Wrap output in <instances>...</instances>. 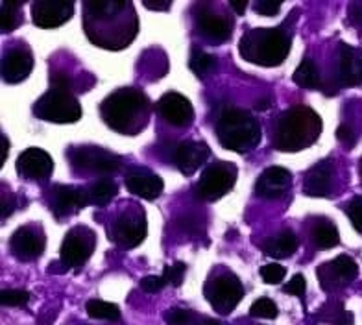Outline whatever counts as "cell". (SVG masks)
<instances>
[{"label": "cell", "mask_w": 362, "mask_h": 325, "mask_svg": "<svg viewBox=\"0 0 362 325\" xmlns=\"http://www.w3.org/2000/svg\"><path fill=\"white\" fill-rule=\"evenodd\" d=\"M148 96L135 87H122L111 93L100 105L105 124L122 135H135L146 124Z\"/></svg>", "instance_id": "obj_1"}, {"label": "cell", "mask_w": 362, "mask_h": 325, "mask_svg": "<svg viewBox=\"0 0 362 325\" xmlns=\"http://www.w3.org/2000/svg\"><path fill=\"white\" fill-rule=\"evenodd\" d=\"M322 119L305 105H296L283 113L276 126V148L283 152H300L318 139Z\"/></svg>", "instance_id": "obj_2"}, {"label": "cell", "mask_w": 362, "mask_h": 325, "mask_svg": "<svg viewBox=\"0 0 362 325\" xmlns=\"http://www.w3.org/2000/svg\"><path fill=\"white\" fill-rule=\"evenodd\" d=\"M291 52V35L281 28H255L240 41V54L246 61L262 67L281 65Z\"/></svg>", "instance_id": "obj_3"}, {"label": "cell", "mask_w": 362, "mask_h": 325, "mask_svg": "<svg viewBox=\"0 0 362 325\" xmlns=\"http://www.w3.org/2000/svg\"><path fill=\"white\" fill-rule=\"evenodd\" d=\"M216 135L226 150L244 153L257 146L261 139V128L250 111L228 105L220 113Z\"/></svg>", "instance_id": "obj_4"}, {"label": "cell", "mask_w": 362, "mask_h": 325, "mask_svg": "<svg viewBox=\"0 0 362 325\" xmlns=\"http://www.w3.org/2000/svg\"><path fill=\"white\" fill-rule=\"evenodd\" d=\"M37 117L57 124L78 122L81 119V107L71 93V81L63 74H54L52 87L37 100L34 107Z\"/></svg>", "instance_id": "obj_5"}, {"label": "cell", "mask_w": 362, "mask_h": 325, "mask_svg": "<svg viewBox=\"0 0 362 325\" xmlns=\"http://www.w3.org/2000/svg\"><path fill=\"white\" fill-rule=\"evenodd\" d=\"M237 182V167L231 162H218L205 168L196 183V196L204 201H216L226 196Z\"/></svg>", "instance_id": "obj_6"}, {"label": "cell", "mask_w": 362, "mask_h": 325, "mask_svg": "<svg viewBox=\"0 0 362 325\" xmlns=\"http://www.w3.org/2000/svg\"><path fill=\"white\" fill-rule=\"evenodd\" d=\"M244 288L233 273H222L215 281L211 283L207 297H209L211 305L215 307L216 311L222 314H228L238 305L243 300Z\"/></svg>", "instance_id": "obj_7"}, {"label": "cell", "mask_w": 362, "mask_h": 325, "mask_svg": "<svg viewBox=\"0 0 362 325\" xmlns=\"http://www.w3.org/2000/svg\"><path fill=\"white\" fill-rule=\"evenodd\" d=\"M74 11L69 0H35L32 4V20L39 28H57L67 23Z\"/></svg>", "instance_id": "obj_8"}, {"label": "cell", "mask_w": 362, "mask_h": 325, "mask_svg": "<svg viewBox=\"0 0 362 325\" xmlns=\"http://www.w3.org/2000/svg\"><path fill=\"white\" fill-rule=\"evenodd\" d=\"M95 248V237L89 230L76 228L69 231L62 244V263L65 266H80L90 257V252Z\"/></svg>", "instance_id": "obj_9"}, {"label": "cell", "mask_w": 362, "mask_h": 325, "mask_svg": "<svg viewBox=\"0 0 362 325\" xmlns=\"http://www.w3.org/2000/svg\"><path fill=\"white\" fill-rule=\"evenodd\" d=\"M74 165L95 172H115L120 168V158L98 146H80L72 152Z\"/></svg>", "instance_id": "obj_10"}, {"label": "cell", "mask_w": 362, "mask_h": 325, "mask_svg": "<svg viewBox=\"0 0 362 325\" xmlns=\"http://www.w3.org/2000/svg\"><path fill=\"white\" fill-rule=\"evenodd\" d=\"M54 161L45 150L28 148L17 158V172L28 179H48L52 176Z\"/></svg>", "instance_id": "obj_11"}, {"label": "cell", "mask_w": 362, "mask_h": 325, "mask_svg": "<svg viewBox=\"0 0 362 325\" xmlns=\"http://www.w3.org/2000/svg\"><path fill=\"white\" fill-rule=\"evenodd\" d=\"M158 111L161 117L172 126H189L194 119V110L189 98L180 93H167L158 102Z\"/></svg>", "instance_id": "obj_12"}, {"label": "cell", "mask_w": 362, "mask_h": 325, "mask_svg": "<svg viewBox=\"0 0 362 325\" xmlns=\"http://www.w3.org/2000/svg\"><path fill=\"white\" fill-rule=\"evenodd\" d=\"M146 237V218L139 209L124 213L115 222V239L126 248H135Z\"/></svg>", "instance_id": "obj_13"}, {"label": "cell", "mask_w": 362, "mask_h": 325, "mask_svg": "<svg viewBox=\"0 0 362 325\" xmlns=\"http://www.w3.org/2000/svg\"><path fill=\"white\" fill-rule=\"evenodd\" d=\"M163 187H165L163 177L148 168H132L126 174V189L144 200H156L158 196H161Z\"/></svg>", "instance_id": "obj_14"}, {"label": "cell", "mask_w": 362, "mask_h": 325, "mask_svg": "<svg viewBox=\"0 0 362 325\" xmlns=\"http://www.w3.org/2000/svg\"><path fill=\"white\" fill-rule=\"evenodd\" d=\"M209 146L200 141H183L174 150V161L181 174L192 176L209 158Z\"/></svg>", "instance_id": "obj_15"}, {"label": "cell", "mask_w": 362, "mask_h": 325, "mask_svg": "<svg viewBox=\"0 0 362 325\" xmlns=\"http://www.w3.org/2000/svg\"><path fill=\"white\" fill-rule=\"evenodd\" d=\"M291 172L283 167H270L261 174L255 183V194L264 200H277L291 187Z\"/></svg>", "instance_id": "obj_16"}, {"label": "cell", "mask_w": 362, "mask_h": 325, "mask_svg": "<svg viewBox=\"0 0 362 325\" xmlns=\"http://www.w3.org/2000/svg\"><path fill=\"white\" fill-rule=\"evenodd\" d=\"M34 69V59L28 48H15L6 54L2 63V78L6 83H19L30 76Z\"/></svg>", "instance_id": "obj_17"}, {"label": "cell", "mask_w": 362, "mask_h": 325, "mask_svg": "<svg viewBox=\"0 0 362 325\" xmlns=\"http://www.w3.org/2000/svg\"><path fill=\"white\" fill-rule=\"evenodd\" d=\"M10 246L15 257H19L21 261H32L43 254L45 239L43 235H39L32 228H19L11 237Z\"/></svg>", "instance_id": "obj_18"}, {"label": "cell", "mask_w": 362, "mask_h": 325, "mask_svg": "<svg viewBox=\"0 0 362 325\" xmlns=\"http://www.w3.org/2000/svg\"><path fill=\"white\" fill-rule=\"evenodd\" d=\"M318 276L320 285L324 288L327 287V283L333 281V279H339L340 285H348V283L357 279L358 266L349 255H339V257L334 259V261H331V263L320 266Z\"/></svg>", "instance_id": "obj_19"}, {"label": "cell", "mask_w": 362, "mask_h": 325, "mask_svg": "<svg viewBox=\"0 0 362 325\" xmlns=\"http://www.w3.org/2000/svg\"><path fill=\"white\" fill-rule=\"evenodd\" d=\"M196 24H198V30H200L202 34L215 39L218 43L220 41H228L229 35H231V24H229V20L226 17H220V15L211 13L207 10L198 13Z\"/></svg>", "instance_id": "obj_20"}, {"label": "cell", "mask_w": 362, "mask_h": 325, "mask_svg": "<svg viewBox=\"0 0 362 325\" xmlns=\"http://www.w3.org/2000/svg\"><path fill=\"white\" fill-rule=\"evenodd\" d=\"M329 187H331V168L327 162H318L307 172L303 191L307 196H327Z\"/></svg>", "instance_id": "obj_21"}, {"label": "cell", "mask_w": 362, "mask_h": 325, "mask_svg": "<svg viewBox=\"0 0 362 325\" xmlns=\"http://www.w3.org/2000/svg\"><path fill=\"white\" fill-rule=\"evenodd\" d=\"M54 196H56V209L62 211V213L78 211L86 207V203H89L86 192L72 185L54 187Z\"/></svg>", "instance_id": "obj_22"}, {"label": "cell", "mask_w": 362, "mask_h": 325, "mask_svg": "<svg viewBox=\"0 0 362 325\" xmlns=\"http://www.w3.org/2000/svg\"><path fill=\"white\" fill-rule=\"evenodd\" d=\"M296 249H298V239H296L294 231L291 230L283 231V233H279L277 237H274V239L264 244L267 255L274 259L291 257V255H294Z\"/></svg>", "instance_id": "obj_23"}, {"label": "cell", "mask_w": 362, "mask_h": 325, "mask_svg": "<svg viewBox=\"0 0 362 325\" xmlns=\"http://www.w3.org/2000/svg\"><path fill=\"white\" fill-rule=\"evenodd\" d=\"M117 183L111 182V179H100L96 182L95 185L90 187L89 192H87V198H89V203H95V206H107L115 196H117Z\"/></svg>", "instance_id": "obj_24"}, {"label": "cell", "mask_w": 362, "mask_h": 325, "mask_svg": "<svg viewBox=\"0 0 362 325\" xmlns=\"http://www.w3.org/2000/svg\"><path fill=\"white\" fill-rule=\"evenodd\" d=\"M294 81L303 89H318L320 87V76L318 69L313 63V59L305 58L300 63V67L294 72Z\"/></svg>", "instance_id": "obj_25"}, {"label": "cell", "mask_w": 362, "mask_h": 325, "mask_svg": "<svg viewBox=\"0 0 362 325\" xmlns=\"http://www.w3.org/2000/svg\"><path fill=\"white\" fill-rule=\"evenodd\" d=\"M340 74L346 85H357V61H355V50L349 45H342V54H340Z\"/></svg>", "instance_id": "obj_26"}, {"label": "cell", "mask_w": 362, "mask_h": 325, "mask_svg": "<svg viewBox=\"0 0 362 325\" xmlns=\"http://www.w3.org/2000/svg\"><path fill=\"white\" fill-rule=\"evenodd\" d=\"M313 240H315V244L318 248H334V246H339L340 242L339 230H337L331 222H320L315 228V231H313Z\"/></svg>", "instance_id": "obj_27"}, {"label": "cell", "mask_w": 362, "mask_h": 325, "mask_svg": "<svg viewBox=\"0 0 362 325\" xmlns=\"http://www.w3.org/2000/svg\"><path fill=\"white\" fill-rule=\"evenodd\" d=\"M86 311L95 320H119L120 318L119 305L104 302V300H89L86 305Z\"/></svg>", "instance_id": "obj_28"}, {"label": "cell", "mask_w": 362, "mask_h": 325, "mask_svg": "<svg viewBox=\"0 0 362 325\" xmlns=\"http://www.w3.org/2000/svg\"><path fill=\"white\" fill-rule=\"evenodd\" d=\"M189 67L192 72H196L198 76H205L211 69L215 67V58L211 54L204 52L200 48H194L191 54V59H189Z\"/></svg>", "instance_id": "obj_29"}, {"label": "cell", "mask_w": 362, "mask_h": 325, "mask_svg": "<svg viewBox=\"0 0 362 325\" xmlns=\"http://www.w3.org/2000/svg\"><path fill=\"white\" fill-rule=\"evenodd\" d=\"M250 314L253 318H264V320H274L277 318L279 311H277V305L272 302L270 297H259L250 307Z\"/></svg>", "instance_id": "obj_30"}, {"label": "cell", "mask_w": 362, "mask_h": 325, "mask_svg": "<svg viewBox=\"0 0 362 325\" xmlns=\"http://www.w3.org/2000/svg\"><path fill=\"white\" fill-rule=\"evenodd\" d=\"M21 8L19 2H2V32H13L21 24V19L17 17V10Z\"/></svg>", "instance_id": "obj_31"}, {"label": "cell", "mask_w": 362, "mask_h": 325, "mask_svg": "<svg viewBox=\"0 0 362 325\" xmlns=\"http://www.w3.org/2000/svg\"><path fill=\"white\" fill-rule=\"evenodd\" d=\"M286 276V270L285 266L277 263H272V264H264L261 268V278L262 281L268 283V285H277V283H281Z\"/></svg>", "instance_id": "obj_32"}, {"label": "cell", "mask_w": 362, "mask_h": 325, "mask_svg": "<svg viewBox=\"0 0 362 325\" xmlns=\"http://www.w3.org/2000/svg\"><path fill=\"white\" fill-rule=\"evenodd\" d=\"M0 302L6 307H23L30 302L28 290H2Z\"/></svg>", "instance_id": "obj_33"}, {"label": "cell", "mask_w": 362, "mask_h": 325, "mask_svg": "<svg viewBox=\"0 0 362 325\" xmlns=\"http://www.w3.org/2000/svg\"><path fill=\"white\" fill-rule=\"evenodd\" d=\"M346 213H348L353 228H355L358 233H362V196L353 198L348 206H346Z\"/></svg>", "instance_id": "obj_34"}, {"label": "cell", "mask_w": 362, "mask_h": 325, "mask_svg": "<svg viewBox=\"0 0 362 325\" xmlns=\"http://www.w3.org/2000/svg\"><path fill=\"white\" fill-rule=\"evenodd\" d=\"M185 272H187V264L185 263H174L170 266H165L163 270V276L167 278V281L174 287H180L181 283H183V278H185Z\"/></svg>", "instance_id": "obj_35"}, {"label": "cell", "mask_w": 362, "mask_h": 325, "mask_svg": "<svg viewBox=\"0 0 362 325\" xmlns=\"http://www.w3.org/2000/svg\"><path fill=\"white\" fill-rule=\"evenodd\" d=\"M165 320L168 325H192L194 321V314L191 311H185V309H170V311L165 314Z\"/></svg>", "instance_id": "obj_36"}, {"label": "cell", "mask_w": 362, "mask_h": 325, "mask_svg": "<svg viewBox=\"0 0 362 325\" xmlns=\"http://www.w3.org/2000/svg\"><path fill=\"white\" fill-rule=\"evenodd\" d=\"M253 10L264 17H274L281 10V0H257V2H253Z\"/></svg>", "instance_id": "obj_37"}, {"label": "cell", "mask_w": 362, "mask_h": 325, "mask_svg": "<svg viewBox=\"0 0 362 325\" xmlns=\"http://www.w3.org/2000/svg\"><path fill=\"white\" fill-rule=\"evenodd\" d=\"M283 292L292 294V296L303 297V294H305V278H303L301 273H296L294 278L286 283L285 287H283Z\"/></svg>", "instance_id": "obj_38"}, {"label": "cell", "mask_w": 362, "mask_h": 325, "mask_svg": "<svg viewBox=\"0 0 362 325\" xmlns=\"http://www.w3.org/2000/svg\"><path fill=\"white\" fill-rule=\"evenodd\" d=\"M168 281L165 276H148V278L141 279V288H143L144 292H150V294H153V292L161 290V288L165 287Z\"/></svg>", "instance_id": "obj_39"}, {"label": "cell", "mask_w": 362, "mask_h": 325, "mask_svg": "<svg viewBox=\"0 0 362 325\" xmlns=\"http://www.w3.org/2000/svg\"><path fill=\"white\" fill-rule=\"evenodd\" d=\"M337 139L344 144L353 143V129L346 124L339 126V129H337Z\"/></svg>", "instance_id": "obj_40"}, {"label": "cell", "mask_w": 362, "mask_h": 325, "mask_svg": "<svg viewBox=\"0 0 362 325\" xmlns=\"http://www.w3.org/2000/svg\"><path fill=\"white\" fill-rule=\"evenodd\" d=\"M349 15H351L353 23L361 24L362 23V2L361 4L349 6Z\"/></svg>", "instance_id": "obj_41"}, {"label": "cell", "mask_w": 362, "mask_h": 325, "mask_svg": "<svg viewBox=\"0 0 362 325\" xmlns=\"http://www.w3.org/2000/svg\"><path fill=\"white\" fill-rule=\"evenodd\" d=\"M143 6L144 8H148V10H161V11H167L170 10V2H165V4H153V2H150V0H143Z\"/></svg>", "instance_id": "obj_42"}, {"label": "cell", "mask_w": 362, "mask_h": 325, "mask_svg": "<svg viewBox=\"0 0 362 325\" xmlns=\"http://www.w3.org/2000/svg\"><path fill=\"white\" fill-rule=\"evenodd\" d=\"M229 6H231L238 15H243L244 11H246V8H248V0H231Z\"/></svg>", "instance_id": "obj_43"}, {"label": "cell", "mask_w": 362, "mask_h": 325, "mask_svg": "<svg viewBox=\"0 0 362 325\" xmlns=\"http://www.w3.org/2000/svg\"><path fill=\"white\" fill-rule=\"evenodd\" d=\"M0 141H2V158H0V165H4L6 159H8V150H10V141L4 134L0 135Z\"/></svg>", "instance_id": "obj_44"}, {"label": "cell", "mask_w": 362, "mask_h": 325, "mask_svg": "<svg viewBox=\"0 0 362 325\" xmlns=\"http://www.w3.org/2000/svg\"><path fill=\"white\" fill-rule=\"evenodd\" d=\"M270 100L268 98H261V100H257V104H255V110L257 111H267L270 110Z\"/></svg>", "instance_id": "obj_45"}, {"label": "cell", "mask_w": 362, "mask_h": 325, "mask_svg": "<svg viewBox=\"0 0 362 325\" xmlns=\"http://www.w3.org/2000/svg\"><path fill=\"white\" fill-rule=\"evenodd\" d=\"M357 76H358V81H362V58H361V63L357 65Z\"/></svg>", "instance_id": "obj_46"}, {"label": "cell", "mask_w": 362, "mask_h": 325, "mask_svg": "<svg viewBox=\"0 0 362 325\" xmlns=\"http://www.w3.org/2000/svg\"><path fill=\"white\" fill-rule=\"evenodd\" d=\"M204 325H224V324H220V321L216 320H205Z\"/></svg>", "instance_id": "obj_47"}]
</instances>
